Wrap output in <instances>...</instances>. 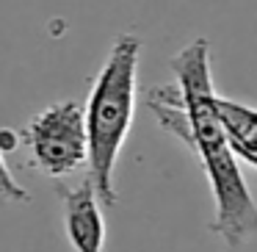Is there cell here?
<instances>
[{
  "instance_id": "cell-1",
  "label": "cell",
  "mask_w": 257,
  "mask_h": 252,
  "mask_svg": "<svg viewBox=\"0 0 257 252\" xmlns=\"http://www.w3.org/2000/svg\"><path fill=\"white\" fill-rule=\"evenodd\" d=\"M174 72L172 86L147 92V106L158 125L199 158L213 194V219L207 224L227 249H240L257 235V200L240 172L238 158L227 144L213 111V67L210 39L196 36L180 47L169 61Z\"/></svg>"
},
{
  "instance_id": "cell-2",
  "label": "cell",
  "mask_w": 257,
  "mask_h": 252,
  "mask_svg": "<svg viewBox=\"0 0 257 252\" xmlns=\"http://www.w3.org/2000/svg\"><path fill=\"white\" fill-rule=\"evenodd\" d=\"M139 61L141 39L119 34L91 83L83 106L86 141H89V180L97 200L105 208L116 205V163L133 128L139 100Z\"/></svg>"
},
{
  "instance_id": "cell-3",
  "label": "cell",
  "mask_w": 257,
  "mask_h": 252,
  "mask_svg": "<svg viewBox=\"0 0 257 252\" xmlns=\"http://www.w3.org/2000/svg\"><path fill=\"white\" fill-rule=\"evenodd\" d=\"M20 139L31 166L50 180H64L89 163L86 119L78 100H56L36 111L20 130Z\"/></svg>"
},
{
  "instance_id": "cell-4",
  "label": "cell",
  "mask_w": 257,
  "mask_h": 252,
  "mask_svg": "<svg viewBox=\"0 0 257 252\" xmlns=\"http://www.w3.org/2000/svg\"><path fill=\"white\" fill-rule=\"evenodd\" d=\"M58 200H61L64 233L75 252H102L108 238L102 202L97 200L94 186L83 178L78 186L58 183Z\"/></svg>"
},
{
  "instance_id": "cell-5",
  "label": "cell",
  "mask_w": 257,
  "mask_h": 252,
  "mask_svg": "<svg viewBox=\"0 0 257 252\" xmlns=\"http://www.w3.org/2000/svg\"><path fill=\"white\" fill-rule=\"evenodd\" d=\"M213 111H216L221 130L227 136V144L238 163H249L257 169V106L251 103H240L232 97H221L216 92L213 95Z\"/></svg>"
},
{
  "instance_id": "cell-6",
  "label": "cell",
  "mask_w": 257,
  "mask_h": 252,
  "mask_svg": "<svg viewBox=\"0 0 257 252\" xmlns=\"http://www.w3.org/2000/svg\"><path fill=\"white\" fill-rule=\"evenodd\" d=\"M25 202H31V194L12 175L6 158H3V150H0V205H25Z\"/></svg>"
}]
</instances>
